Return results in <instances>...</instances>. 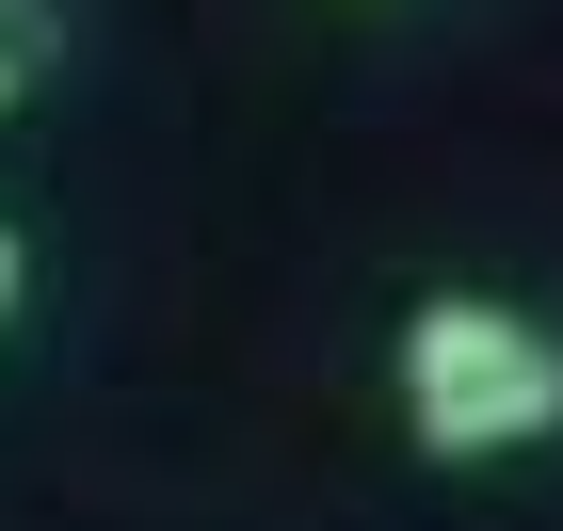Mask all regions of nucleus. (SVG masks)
Masks as SVG:
<instances>
[{
  "mask_svg": "<svg viewBox=\"0 0 563 531\" xmlns=\"http://www.w3.org/2000/svg\"><path fill=\"white\" fill-rule=\"evenodd\" d=\"M387 387H402V435H419L434 467L548 451L563 435V322L548 307H499V290H419Z\"/></svg>",
  "mask_w": 563,
  "mask_h": 531,
  "instance_id": "f257e3e1",
  "label": "nucleus"
},
{
  "mask_svg": "<svg viewBox=\"0 0 563 531\" xmlns=\"http://www.w3.org/2000/svg\"><path fill=\"white\" fill-rule=\"evenodd\" d=\"M48 81V0H0V113Z\"/></svg>",
  "mask_w": 563,
  "mask_h": 531,
  "instance_id": "f03ea898",
  "label": "nucleus"
},
{
  "mask_svg": "<svg viewBox=\"0 0 563 531\" xmlns=\"http://www.w3.org/2000/svg\"><path fill=\"white\" fill-rule=\"evenodd\" d=\"M16 274H33V258H16V225H0V322H16Z\"/></svg>",
  "mask_w": 563,
  "mask_h": 531,
  "instance_id": "7ed1b4c3",
  "label": "nucleus"
}]
</instances>
